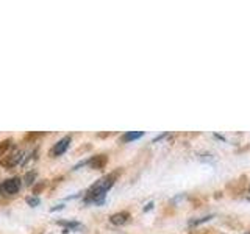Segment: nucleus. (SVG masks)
<instances>
[{
	"label": "nucleus",
	"mask_w": 250,
	"mask_h": 234,
	"mask_svg": "<svg viewBox=\"0 0 250 234\" xmlns=\"http://www.w3.org/2000/svg\"><path fill=\"white\" fill-rule=\"evenodd\" d=\"M113 184H114V175H108L105 178L99 179V181L94 183L89 187V191L86 192L84 201L86 203H96V205H104L106 192L111 189Z\"/></svg>",
	"instance_id": "nucleus-1"
},
{
	"label": "nucleus",
	"mask_w": 250,
	"mask_h": 234,
	"mask_svg": "<svg viewBox=\"0 0 250 234\" xmlns=\"http://www.w3.org/2000/svg\"><path fill=\"white\" fill-rule=\"evenodd\" d=\"M21 186H22L21 178L14 176V178H10V179H6V181L2 183V191L8 195H14L21 191Z\"/></svg>",
	"instance_id": "nucleus-2"
},
{
	"label": "nucleus",
	"mask_w": 250,
	"mask_h": 234,
	"mask_svg": "<svg viewBox=\"0 0 250 234\" xmlns=\"http://www.w3.org/2000/svg\"><path fill=\"white\" fill-rule=\"evenodd\" d=\"M69 145H70V136H66V137H62V139H60L57 144L53 145V148H52V155L53 156H60V155H62L64 153L67 148H69Z\"/></svg>",
	"instance_id": "nucleus-3"
},
{
	"label": "nucleus",
	"mask_w": 250,
	"mask_h": 234,
	"mask_svg": "<svg viewBox=\"0 0 250 234\" xmlns=\"http://www.w3.org/2000/svg\"><path fill=\"white\" fill-rule=\"evenodd\" d=\"M22 152H14L13 155H10V156H6V159H2L0 162H2V166H5V167H8V169H13L14 166H18L19 164V161L22 159Z\"/></svg>",
	"instance_id": "nucleus-4"
},
{
	"label": "nucleus",
	"mask_w": 250,
	"mask_h": 234,
	"mask_svg": "<svg viewBox=\"0 0 250 234\" xmlns=\"http://www.w3.org/2000/svg\"><path fill=\"white\" fill-rule=\"evenodd\" d=\"M130 218V214L127 213V211H122V213H117V214H113L111 217H109V222H111L113 225H124L127 223Z\"/></svg>",
	"instance_id": "nucleus-5"
},
{
	"label": "nucleus",
	"mask_w": 250,
	"mask_h": 234,
	"mask_svg": "<svg viewBox=\"0 0 250 234\" xmlns=\"http://www.w3.org/2000/svg\"><path fill=\"white\" fill-rule=\"evenodd\" d=\"M105 162H106V158H105V155H99V156H94L92 159L88 161L89 166L92 167H96V169H100L102 166H105Z\"/></svg>",
	"instance_id": "nucleus-6"
},
{
	"label": "nucleus",
	"mask_w": 250,
	"mask_h": 234,
	"mask_svg": "<svg viewBox=\"0 0 250 234\" xmlns=\"http://www.w3.org/2000/svg\"><path fill=\"white\" fill-rule=\"evenodd\" d=\"M61 226H64V228H67V231H75V230H83V225L80 222H64V220H60L58 222Z\"/></svg>",
	"instance_id": "nucleus-7"
},
{
	"label": "nucleus",
	"mask_w": 250,
	"mask_h": 234,
	"mask_svg": "<svg viewBox=\"0 0 250 234\" xmlns=\"http://www.w3.org/2000/svg\"><path fill=\"white\" fill-rule=\"evenodd\" d=\"M143 136H144V131H128L124 135L122 140H125V142H131V140H136Z\"/></svg>",
	"instance_id": "nucleus-8"
},
{
	"label": "nucleus",
	"mask_w": 250,
	"mask_h": 234,
	"mask_svg": "<svg viewBox=\"0 0 250 234\" xmlns=\"http://www.w3.org/2000/svg\"><path fill=\"white\" fill-rule=\"evenodd\" d=\"M11 142L13 140L11 139H5L2 144H0V156H3L5 153H6V150L10 148V145H11Z\"/></svg>",
	"instance_id": "nucleus-9"
},
{
	"label": "nucleus",
	"mask_w": 250,
	"mask_h": 234,
	"mask_svg": "<svg viewBox=\"0 0 250 234\" xmlns=\"http://www.w3.org/2000/svg\"><path fill=\"white\" fill-rule=\"evenodd\" d=\"M27 203L31 208H36L38 205H41V198H39V197H30V198H27Z\"/></svg>",
	"instance_id": "nucleus-10"
},
{
	"label": "nucleus",
	"mask_w": 250,
	"mask_h": 234,
	"mask_svg": "<svg viewBox=\"0 0 250 234\" xmlns=\"http://www.w3.org/2000/svg\"><path fill=\"white\" fill-rule=\"evenodd\" d=\"M33 178H35V172H30V174L25 176V184L30 186L31 183H33Z\"/></svg>",
	"instance_id": "nucleus-11"
},
{
	"label": "nucleus",
	"mask_w": 250,
	"mask_h": 234,
	"mask_svg": "<svg viewBox=\"0 0 250 234\" xmlns=\"http://www.w3.org/2000/svg\"><path fill=\"white\" fill-rule=\"evenodd\" d=\"M153 208V201H150V203H147V206L144 208V211H146V213H147V211H150Z\"/></svg>",
	"instance_id": "nucleus-12"
},
{
	"label": "nucleus",
	"mask_w": 250,
	"mask_h": 234,
	"mask_svg": "<svg viewBox=\"0 0 250 234\" xmlns=\"http://www.w3.org/2000/svg\"><path fill=\"white\" fill-rule=\"evenodd\" d=\"M244 234H250V233H244Z\"/></svg>",
	"instance_id": "nucleus-13"
},
{
	"label": "nucleus",
	"mask_w": 250,
	"mask_h": 234,
	"mask_svg": "<svg viewBox=\"0 0 250 234\" xmlns=\"http://www.w3.org/2000/svg\"><path fill=\"white\" fill-rule=\"evenodd\" d=\"M0 189H2V186H0Z\"/></svg>",
	"instance_id": "nucleus-14"
}]
</instances>
